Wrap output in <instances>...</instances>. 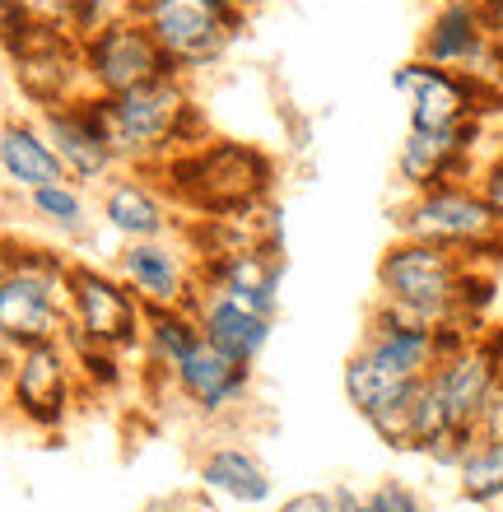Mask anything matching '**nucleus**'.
<instances>
[{"label":"nucleus","mask_w":503,"mask_h":512,"mask_svg":"<svg viewBox=\"0 0 503 512\" xmlns=\"http://www.w3.org/2000/svg\"><path fill=\"white\" fill-rule=\"evenodd\" d=\"M494 38H503V33H494L476 0H443L424 19L415 56L443 70H476Z\"/></svg>","instance_id":"nucleus-19"},{"label":"nucleus","mask_w":503,"mask_h":512,"mask_svg":"<svg viewBox=\"0 0 503 512\" xmlns=\"http://www.w3.org/2000/svg\"><path fill=\"white\" fill-rule=\"evenodd\" d=\"M457 494L471 508L503 503V433H476L457 461Z\"/></svg>","instance_id":"nucleus-26"},{"label":"nucleus","mask_w":503,"mask_h":512,"mask_svg":"<svg viewBox=\"0 0 503 512\" xmlns=\"http://www.w3.org/2000/svg\"><path fill=\"white\" fill-rule=\"evenodd\" d=\"M196 480H201L205 494H215V499L243 512H261L275 499L271 466L243 443H210L196 457Z\"/></svg>","instance_id":"nucleus-21"},{"label":"nucleus","mask_w":503,"mask_h":512,"mask_svg":"<svg viewBox=\"0 0 503 512\" xmlns=\"http://www.w3.org/2000/svg\"><path fill=\"white\" fill-rule=\"evenodd\" d=\"M485 135L490 122L457 126V131H406V140L396 145V187L406 191H429L443 182H476V168L485 159Z\"/></svg>","instance_id":"nucleus-13"},{"label":"nucleus","mask_w":503,"mask_h":512,"mask_svg":"<svg viewBox=\"0 0 503 512\" xmlns=\"http://www.w3.org/2000/svg\"><path fill=\"white\" fill-rule=\"evenodd\" d=\"M140 24L168 52L182 80L215 70L229 47L243 38L247 5L243 0H140Z\"/></svg>","instance_id":"nucleus-5"},{"label":"nucleus","mask_w":503,"mask_h":512,"mask_svg":"<svg viewBox=\"0 0 503 512\" xmlns=\"http://www.w3.org/2000/svg\"><path fill=\"white\" fill-rule=\"evenodd\" d=\"M70 326L84 340L131 359L140 350V331H145V303L126 289V280L112 266L75 256L70 261Z\"/></svg>","instance_id":"nucleus-9"},{"label":"nucleus","mask_w":503,"mask_h":512,"mask_svg":"<svg viewBox=\"0 0 503 512\" xmlns=\"http://www.w3.org/2000/svg\"><path fill=\"white\" fill-rule=\"evenodd\" d=\"M14 219H19V196L0 187V233H10V229H14Z\"/></svg>","instance_id":"nucleus-33"},{"label":"nucleus","mask_w":503,"mask_h":512,"mask_svg":"<svg viewBox=\"0 0 503 512\" xmlns=\"http://www.w3.org/2000/svg\"><path fill=\"white\" fill-rule=\"evenodd\" d=\"M98 224L117 238V243H150V238H177L187 229L177 219L173 196L154 173L122 168L108 187H98Z\"/></svg>","instance_id":"nucleus-14"},{"label":"nucleus","mask_w":503,"mask_h":512,"mask_svg":"<svg viewBox=\"0 0 503 512\" xmlns=\"http://www.w3.org/2000/svg\"><path fill=\"white\" fill-rule=\"evenodd\" d=\"M476 5H480V14L490 19L494 33H503V0H476Z\"/></svg>","instance_id":"nucleus-34"},{"label":"nucleus","mask_w":503,"mask_h":512,"mask_svg":"<svg viewBox=\"0 0 503 512\" xmlns=\"http://www.w3.org/2000/svg\"><path fill=\"white\" fill-rule=\"evenodd\" d=\"M275 512H336V508H331L327 489H303V494H289L285 503H275Z\"/></svg>","instance_id":"nucleus-31"},{"label":"nucleus","mask_w":503,"mask_h":512,"mask_svg":"<svg viewBox=\"0 0 503 512\" xmlns=\"http://www.w3.org/2000/svg\"><path fill=\"white\" fill-rule=\"evenodd\" d=\"M159 182L187 219H233L275 201L280 163L247 140H205L159 168Z\"/></svg>","instance_id":"nucleus-1"},{"label":"nucleus","mask_w":503,"mask_h":512,"mask_svg":"<svg viewBox=\"0 0 503 512\" xmlns=\"http://www.w3.org/2000/svg\"><path fill=\"white\" fill-rule=\"evenodd\" d=\"M396 238L434 243L466 256V266L503 270V229L480 201L476 182H443L429 191H410L392 210Z\"/></svg>","instance_id":"nucleus-4"},{"label":"nucleus","mask_w":503,"mask_h":512,"mask_svg":"<svg viewBox=\"0 0 503 512\" xmlns=\"http://www.w3.org/2000/svg\"><path fill=\"white\" fill-rule=\"evenodd\" d=\"M19 210H24L42 233H52L61 247L94 243V233L103 229V224H98V196L89 187H80V182H70V177L19 196Z\"/></svg>","instance_id":"nucleus-23"},{"label":"nucleus","mask_w":503,"mask_h":512,"mask_svg":"<svg viewBox=\"0 0 503 512\" xmlns=\"http://www.w3.org/2000/svg\"><path fill=\"white\" fill-rule=\"evenodd\" d=\"M80 391L84 387H80V373H75V359H70V350L61 340L14 350L10 373H5V405L24 419L28 429L38 433L66 429Z\"/></svg>","instance_id":"nucleus-10"},{"label":"nucleus","mask_w":503,"mask_h":512,"mask_svg":"<svg viewBox=\"0 0 503 512\" xmlns=\"http://www.w3.org/2000/svg\"><path fill=\"white\" fill-rule=\"evenodd\" d=\"M5 238H10V233H0V266H5Z\"/></svg>","instance_id":"nucleus-36"},{"label":"nucleus","mask_w":503,"mask_h":512,"mask_svg":"<svg viewBox=\"0 0 503 512\" xmlns=\"http://www.w3.org/2000/svg\"><path fill=\"white\" fill-rule=\"evenodd\" d=\"M196 280L215 294L243 303L257 317H280V284H285V247H233L196 261Z\"/></svg>","instance_id":"nucleus-17"},{"label":"nucleus","mask_w":503,"mask_h":512,"mask_svg":"<svg viewBox=\"0 0 503 512\" xmlns=\"http://www.w3.org/2000/svg\"><path fill=\"white\" fill-rule=\"evenodd\" d=\"M406 387H415V382H396L392 373H382V368L373 364L364 350H354L350 359H345V368H340V391H345L350 410L364 419V424L378 415L382 405H392Z\"/></svg>","instance_id":"nucleus-27"},{"label":"nucleus","mask_w":503,"mask_h":512,"mask_svg":"<svg viewBox=\"0 0 503 512\" xmlns=\"http://www.w3.org/2000/svg\"><path fill=\"white\" fill-rule=\"evenodd\" d=\"M429 5H443V0H429Z\"/></svg>","instance_id":"nucleus-37"},{"label":"nucleus","mask_w":503,"mask_h":512,"mask_svg":"<svg viewBox=\"0 0 503 512\" xmlns=\"http://www.w3.org/2000/svg\"><path fill=\"white\" fill-rule=\"evenodd\" d=\"M392 89L406 98L410 131H457L476 117L490 122V112L503 108V94L485 80L466 75V70L429 66L420 56H410L392 70Z\"/></svg>","instance_id":"nucleus-8"},{"label":"nucleus","mask_w":503,"mask_h":512,"mask_svg":"<svg viewBox=\"0 0 503 512\" xmlns=\"http://www.w3.org/2000/svg\"><path fill=\"white\" fill-rule=\"evenodd\" d=\"M364 512H424V503L401 480H382V485H373L364 494Z\"/></svg>","instance_id":"nucleus-30"},{"label":"nucleus","mask_w":503,"mask_h":512,"mask_svg":"<svg viewBox=\"0 0 503 512\" xmlns=\"http://www.w3.org/2000/svg\"><path fill=\"white\" fill-rule=\"evenodd\" d=\"M103 122L122 168L136 173H159L168 159L210 140V122L182 75H159L140 89L103 98Z\"/></svg>","instance_id":"nucleus-2"},{"label":"nucleus","mask_w":503,"mask_h":512,"mask_svg":"<svg viewBox=\"0 0 503 512\" xmlns=\"http://www.w3.org/2000/svg\"><path fill=\"white\" fill-rule=\"evenodd\" d=\"M196 261L191 243L177 238H150V243H122L112 256V270L145 308H182L196 289Z\"/></svg>","instance_id":"nucleus-16"},{"label":"nucleus","mask_w":503,"mask_h":512,"mask_svg":"<svg viewBox=\"0 0 503 512\" xmlns=\"http://www.w3.org/2000/svg\"><path fill=\"white\" fill-rule=\"evenodd\" d=\"M327 494H331V508L336 512H364V494L354 485H331Z\"/></svg>","instance_id":"nucleus-32"},{"label":"nucleus","mask_w":503,"mask_h":512,"mask_svg":"<svg viewBox=\"0 0 503 512\" xmlns=\"http://www.w3.org/2000/svg\"><path fill=\"white\" fill-rule=\"evenodd\" d=\"M33 117H38L42 135L56 149V159H61L70 182L98 191L122 173V159L112 149L108 122H103V98L98 94H80V98H70V103L33 112Z\"/></svg>","instance_id":"nucleus-11"},{"label":"nucleus","mask_w":503,"mask_h":512,"mask_svg":"<svg viewBox=\"0 0 503 512\" xmlns=\"http://www.w3.org/2000/svg\"><path fill=\"white\" fill-rule=\"evenodd\" d=\"M168 391L177 396L182 410H191L205 424H219V419H233L252 401V368L219 354L215 345H191L187 359L173 368Z\"/></svg>","instance_id":"nucleus-15"},{"label":"nucleus","mask_w":503,"mask_h":512,"mask_svg":"<svg viewBox=\"0 0 503 512\" xmlns=\"http://www.w3.org/2000/svg\"><path fill=\"white\" fill-rule=\"evenodd\" d=\"M10 61V84L19 89V98L28 103V112L56 108L70 98L89 94L84 84V56L80 38L61 24H28L14 42L0 47Z\"/></svg>","instance_id":"nucleus-7"},{"label":"nucleus","mask_w":503,"mask_h":512,"mask_svg":"<svg viewBox=\"0 0 503 512\" xmlns=\"http://www.w3.org/2000/svg\"><path fill=\"white\" fill-rule=\"evenodd\" d=\"M476 191H480V201L490 205V215L499 219V229H503V145H494L485 159H480L476 168Z\"/></svg>","instance_id":"nucleus-29"},{"label":"nucleus","mask_w":503,"mask_h":512,"mask_svg":"<svg viewBox=\"0 0 503 512\" xmlns=\"http://www.w3.org/2000/svg\"><path fill=\"white\" fill-rule=\"evenodd\" d=\"M466 275V256L415 238H392L378 256V303L410 312L415 322H448L452 294Z\"/></svg>","instance_id":"nucleus-6"},{"label":"nucleus","mask_w":503,"mask_h":512,"mask_svg":"<svg viewBox=\"0 0 503 512\" xmlns=\"http://www.w3.org/2000/svg\"><path fill=\"white\" fill-rule=\"evenodd\" d=\"M140 19V0H70V33L75 38H94V33H108L117 24H131Z\"/></svg>","instance_id":"nucleus-28"},{"label":"nucleus","mask_w":503,"mask_h":512,"mask_svg":"<svg viewBox=\"0 0 503 512\" xmlns=\"http://www.w3.org/2000/svg\"><path fill=\"white\" fill-rule=\"evenodd\" d=\"M10 122H14V103H10V94H5V84H0V135H5Z\"/></svg>","instance_id":"nucleus-35"},{"label":"nucleus","mask_w":503,"mask_h":512,"mask_svg":"<svg viewBox=\"0 0 503 512\" xmlns=\"http://www.w3.org/2000/svg\"><path fill=\"white\" fill-rule=\"evenodd\" d=\"M80 56H84V84L98 98H117L126 89H140V84L159 80V75H177L168 52L154 42V33L140 19L84 38Z\"/></svg>","instance_id":"nucleus-12"},{"label":"nucleus","mask_w":503,"mask_h":512,"mask_svg":"<svg viewBox=\"0 0 503 512\" xmlns=\"http://www.w3.org/2000/svg\"><path fill=\"white\" fill-rule=\"evenodd\" d=\"M61 177H66V168L56 159V149L47 145L38 117L14 112V122L0 135V187L14 191V196H28V191L61 182Z\"/></svg>","instance_id":"nucleus-24"},{"label":"nucleus","mask_w":503,"mask_h":512,"mask_svg":"<svg viewBox=\"0 0 503 512\" xmlns=\"http://www.w3.org/2000/svg\"><path fill=\"white\" fill-rule=\"evenodd\" d=\"M494 378H499V364L480 340H471V345H462L457 354H448V359H438L429 368V382L443 396V410H448L457 433H480V410H485Z\"/></svg>","instance_id":"nucleus-22"},{"label":"nucleus","mask_w":503,"mask_h":512,"mask_svg":"<svg viewBox=\"0 0 503 512\" xmlns=\"http://www.w3.org/2000/svg\"><path fill=\"white\" fill-rule=\"evenodd\" d=\"M359 350H364L382 373H392L396 382H420L424 373L438 364L434 326L415 322L410 312L392 308V303H378V298H373V308H368Z\"/></svg>","instance_id":"nucleus-18"},{"label":"nucleus","mask_w":503,"mask_h":512,"mask_svg":"<svg viewBox=\"0 0 503 512\" xmlns=\"http://www.w3.org/2000/svg\"><path fill=\"white\" fill-rule=\"evenodd\" d=\"M70 261L75 256L38 247L24 238H5L0 266V345L28 350L52 345L70 326Z\"/></svg>","instance_id":"nucleus-3"},{"label":"nucleus","mask_w":503,"mask_h":512,"mask_svg":"<svg viewBox=\"0 0 503 512\" xmlns=\"http://www.w3.org/2000/svg\"><path fill=\"white\" fill-rule=\"evenodd\" d=\"M182 308H191L205 345H215L219 354H229V359H238V364H247V368L261 364V354H266V345H271V336H275L271 317L247 312L243 303H233V298L205 289L201 280H196V289H191V298Z\"/></svg>","instance_id":"nucleus-20"},{"label":"nucleus","mask_w":503,"mask_h":512,"mask_svg":"<svg viewBox=\"0 0 503 512\" xmlns=\"http://www.w3.org/2000/svg\"><path fill=\"white\" fill-rule=\"evenodd\" d=\"M191 345H201V326L191 317V308H145V331H140V378L150 382H164L173 378V368L187 359Z\"/></svg>","instance_id":"nucleus-25"}]
</instances>
